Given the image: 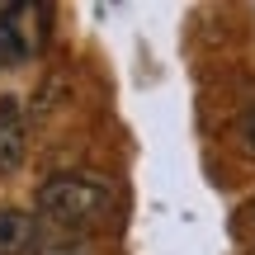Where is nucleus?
Segmentation results:
<instances>
[{"label": "nucleus", "instance_id": "nucleus-4", "mask_svg": "<svg viewBox=\"0 0 255 255\" xmlns=\"http://www.w3.org/2000/svg\"><path fill=\"white\" fill-rule=\"evenodd\" d=\"M19 14H24V5L0 9V66H19V62H28V52H33V43L24 38Z\"/></svg>", "mask_w": 255, "mask_h": 255}, {"label": "nucleus", "instance_id": "nucleus-2", "mask_svg": "<svg viewBox=\"0 0 255 255\" xmlns=\"http://www.w3.org/2000/svg\"><path fill=\"white\" fill-rule=\"evenodd\" d=\"M0 255H38V218L24 208H0Z\"/></svg>", "mask_w": 255, "mask_h": 255}, {"label": "nucleus", "instance_id": "nucleus-6", "mask_svg": "<svg viewBox=\"0 0 255 255\" xmlns=\"http://www.w3.org/2000/svg\"><path fill=\"white\" fill-rule=\"evenodd\" d=\"M237 137H241V146H246V151L255 156V109H251V114H246V119H241V123H237Z\"/></svg>", "mask_w": 255, "mask_h": 255}, {"label": "nucleus", "instance_id": "nucleus-5", "mask_svg": "<svg viewBox=\"0 0 255 255\" xmlns=\"http://www.w3.org/2000/svg\"><path fill=\"white\" fill-rule=\"evenodd\" d=\"M38 255H90V251L81 241H47V246H38Z\"/></svg>", "mask_w": 255, "mask_h": 255}, {"label": "nucleus", "instance_id": "nucleus-3", "mask_svg": "<svg viewBox=\"0 0 255 255\" xmlns=\"http://www.w3.org/2000/svg\"><path fill=\"white\" fill-rule=\"evenodd\" d=\"M28 137H24V119L14 104H0V175H14L24 165Z\"/></svg>", "mask_w": 255, "mask_h": 255}, {"label": "nucleus", "instance_id": "nucleus-7", "mask_svg": "<svg viewBox=\"0 0 255 255\" xmlns=\"http://www.w3.org/2000/svg\"><path fill=\"white\" fill-rule=\"evenodd\" d=\"M246 232H251V241H255V203L246 208Z\"/></svg>", "mask_w": 255, "mask_h": 255}, {"label": "nucleus", "instance_id": "nucleus-1", "mask_svg": "<svg viewBox=\"0 0 255 255\" xmlns=\"http://www.w3.org/2000/svg\"><path fill=\"white\" fill-rule=\"evenodd\" d=\"M38 213L57 227H71V232H85V227H104L114 218V189L95 175H52L43 180L38 189Z\"/></svg>", "mask_w": 255, "mask_h": 255}]
</instances>
